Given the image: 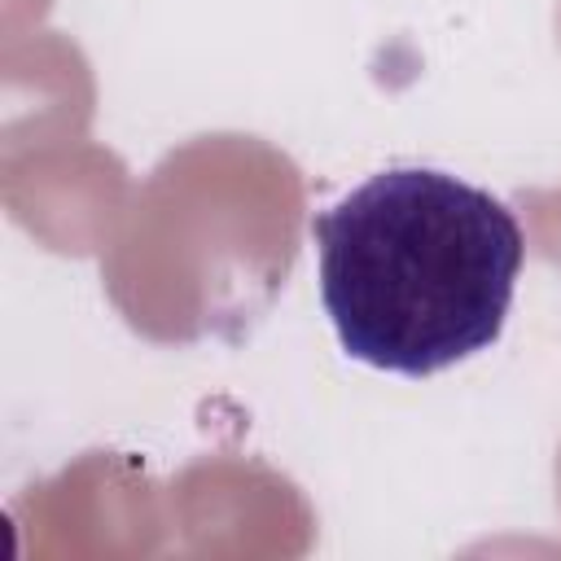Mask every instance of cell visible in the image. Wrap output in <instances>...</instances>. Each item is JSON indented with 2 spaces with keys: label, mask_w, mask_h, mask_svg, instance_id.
Returning a JSON list of instances; mask_svg holds the SVG:
<instances>
[{
  "label": "cell",
  "mask_w": 561,
  "mask_h": 561,
  "mask_svg": "<svg viewBox=\"0 0 561 561\" xmlns=\"http://www.w3.org/2000/svg\"><path fill=\"white\" fill-rule=\"evenodd\" d=\"M311 241L337 346L399 377H434L500 342L526 259L517 215L434 167L368 175L311 215Z\"/></svg>",
  "instance_id": "cell-1"
}]
</instances>
